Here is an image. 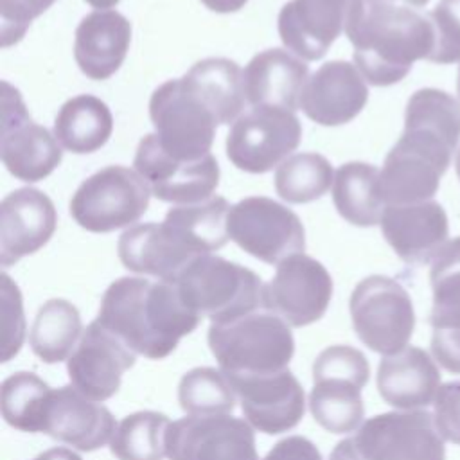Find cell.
Masks as SVG:
<instances>
[{"label":"cell","mask_w":460,"mask_h":460,"mask_svg":"<svg viewBox=\"0 0 460 460\" xmlns=\"http://www.w3.org/2000/svg\"><path fill=\"white\" fill-rule=\"evenodd\" d=\"M429 20L435 31V47L428 61L447 65L460 61V0H440Z\"/></svg>","instance_id":"cell-38"},{"label":"cell","mask_w":460,"mask_h":460,"mask_svg":"<svg viewBox=\"0 0 460 460\" xmlns=\"http://www.w3.org/2000/svg\"><path fill=\"white\" fill-rule=\"evenodd\" d=\"M456 174H458V180H460V149H458V155H456Z\"/></svg>","instance_id":"cell-49"},{"label":"cell","mask_w":460,"mask_h":460,"mask_svg":"<svg viewBox=\"0 0 460 460\" xmlns=\"http://www.w3.org/2000/svg\"><path fill=\"white\" fill-rule=\"evenodd\" d=\"M262 460H322V455L311 440L293 435L277 442Z\"/></svg>","instance_id":"cell-44"},{"label":"cell","mask_w":460,"mask_h":460,"mask_svg":"<svg viewBox=\"0 0 460 460\" xmlns=\"http://www.w3.org/2000/svg\"><path fill=\"white\" fill-rule=\"evenodd\" d=\"M230 207L223 196L214 194L199 203L174 205L164 221L180 230L201 253H212L230 239L226 228Z\"/></svg>","instance_id":"cell-32"},{"label":"cell","mask_w":460,"mask_h":460,"mask_svg":"<svg viewBox=\"0 0 460 460\" xmlns=\"http://www.w3.org/2000/svg\"><path fill=\"white\" fill-rule=\"evenodd\" d=\"M208 347L225 376H262L288 368L295 340L289 325L270 311L210 323Z\"/></svg>","instance_id":"cell-4"},{"label":"cell","mask_w":460,"mask_h":460,"mask_svg":"<svg viewBox=\"0 0 460 460\" xmlns=\"http://www.w3.org/2000/svg\"><path fill=\"white\" fill-rule=\"evenodd\" d=\"M431 352L446 370L460 374V327L433 329Z\"/></svg>","instance_id":"cell-43"},{"label":"cell","mask_w":460,"mask_h":460,"mask_svg":"<svg viewBox=\"0 0 460 460\" xmlns=\"http://www.w3.org/2000/svg\"><path fill=\"white\" fill-rule=\"evenodd\" d=\"M81 336L83 323L75 305L63 298H50L38 309L29 341L41 361L59 363L72 356Z\"/></svg>","instance_id":"cell-29"},{"label":"cell","mask_w":460,"mask_h":460,"mask_svg":"<svg viewBox=\"0 0 460 460\" xmlns=\"http://www.w3.org/2000/svg\"><path fill=\"white\" fill-rule=\"evenodd\" d=\"M169 426L171 420L164 413H131L115 428L110 440L111 455L119 460H162L165 456V435Z\"/></svg>","instance_id":"cell-35"},{"label":"cell","mask_w":460,"mask_h":460,"mask_svg":"<svg viewBox=\"0 0 460 460\" xmlns=\"http://www.w3.org/2000/svg\"><path fill=\"white\" fill-rule=\"evenodd\" d=\"M309 79L304 59L284 49L255 54L243 70V92L250 106L298 110L300 93Z\"/></svg>","instance_id":"cell-25"},{"label":"cell","mask_w":460,"mask_h":460,"mask_svg":"<svg viewBox=\"0 0 460 460\" xmlns=\"http://www.w3.org/2000/svg\"><path fill=\"white\" fill-rule=\"evenodd\" d=\"M32 460H81V456L68 447H52V449L43 451L41 455H38Z\"/></svg>","instance_id":"cell-47"},{"label":"cell","mask_w":460,"mask_h":460,"mask_svg":"<svg viewBox=\"0 0 460 460\" xmlns=\"http://www.w3.org/2000/svg\"><path fill=\"white\" fill-rule=\"evenodd\" d=\"M440 388V372L429 354L406 345L385 356L377 368V390L385 402L401 410L428 406Z\"/></svg>","instance_id":"cell-26"},{"label":"cell","mask_w":460,"mask_h":460,"mask_svg":"<svg viewBox=\"0 0 460 460\" xmlns=\"http://www.w3.org/2000/svg\"><path fill=\"white\" fill-rule=\"evenodd\" d=\"M352 440L363 460H446L444 438L428 411L370 417Z\"/></svg>","instance_id":"cell-12"},{"label":"cell","mask_w":460,"mask_h":460,"mask_svg":"<svg viewBox=\"0 0 460 460\" xmlns=\"http://www.w3.org/2000/svg\"><path fill=\"white\" fill-rule=\"evenodd\" d=\"M149 117L160 147L180 160L210 155L221 124L210 101L187 74L162 83L153 92Z\"/></svg>","instance_id":"cell-6"},{"label":"cell","mask_w":460,"mask_h":460,"mask_svg":"<svg viewBox=\"0 0 460 460\" xmlns=\"http://www.w3.org/2000/svg\"><path fill=\"white\" fill-rule=\"evenodd\" d=\"M0 158L22 181H40L61 164L63 147L56 135L32 120L20 92L0 83Z\"/></svg>","instance_id":"cell-10"},{"label":"cell","mask_w":460,"mask_h":460,"mask_svg":"<svg viewBox=\"0 0 460 460\" xmlns=\"http://www.w3.org/2000/svg\"><path fill=\"white\" fill-rule=\"evenodd\" d=\"M433 420L444 440L460 446V381L440 385L433 401Z\"/></svg>","instance_id":"cell-42"},{"label":"cell","mask_w":460,"mask_h":460,"mask_svg":"<svg viewBox=\"0 0 460 460\" xmlns=\"http://www.w3.org/2000/svg\"><path fill=\"white\" fill-rule=\"evenodd\" d=\"M334 172L320 153H293L275 171V190L288 203H309L332 187Z\"/></svg>","instance_id":"cell-33"},{"label":"cell","mask_w":460,"mask_h":460,"mask_svg":"<svg viewBox=\"0 0 460 460\" xmlns=\"http://www.w3.org/2000/svg\"><path fill=\"white\" fill-rule=\"evenodd\" d=\"M460 140V104L440 90L415 92L406 104L404 129L379 169L385 205L429 201Z\"/></svg>","instance_id":"cell-1"},{"label":"cell","mask_w":460,"mask_h":460,"mask_svg":"<svg viewBox=\"0 0 460 460\" xmlns=\"http://www.w3.org/2000/svg\"><path fill=\"white\" fill-rule=\"evenodd\" d=\"M207 9L221 14L235 13L246 5L248 0H199Z\"/></svg>","instance_id":"cell-46"},{"label":"cell","mask_w":460,"mask_h":460,"mask_svg":"<svg viewBox=\"0 0 460 460\" xmlns=\"http://www.w3.org/2000/svg\"><path fill=\"white\" fill-rule=\"evenodd\" d=\"M52 199L31 187L9 192L0 203V264L11 266L43 248L56 232Z\"/></svg>","instance_id":"cell-20"},{"label":"cell","mask_w":460,"mask_h":460,"mask_svg":"<svg viewBox=\"0 0 460 460\" xmlns=\"http://www.w3.org/2000/svg\"><path fill=\"white\" fill-rule=\"evenodd\" d=\"M429 0H352L345 34L354 47V65L367 83L390 86L406 77L413 63L435 47Z\"/></svg>","instance_id":"cell-2"},{"label":"cell","mask_w":460,"mask_h":460,"mask_svg":"<svg viewBox=\"0 0 460 460\" xmlns=\"http://www.w3.org/2000/svg\"><path fill=\"white\" fill-rule=\"evenodd\" d=\"M352 0H289L279 13L284 47L304 61L323 58L347 23Z\"/></svg>","instance_id":"cell-21"},{"label":"cell","mask_w":460,"mask_h":460,"mask_svg":"<svg viewBox=\"0 0 460 460\" xmlns=\"http://www.w3.org/2000/svg\"><path fill=\"white\" fill-rule=\"evenodd\" d=\"M456 93H458V101H460V68H458V75H456Z\"/></svg>","instance_id":"cell-50"},{"label":"cell","mask_w":460,"mask_h":460,"mask_svg":"<svg viewBox=\"0 0 460 460\" xmlns=\"http://www.w3.org/2000/svg\"><path fill=\"white\" fill-rule=\"evenodd\" d=\"M226 377L252 428L266 435H279L302 420L304 388L288 368L275 374Z\"/></svg>","instance_id":"cell-16"},{"label":"cell","mask_w":460,"mask_h":460,"mask_svg":"<svg viewBox=\"0 0 460 460\" xmlns=\"http://www.w3.org/2000/svg\"><path fill=\"white\" fill-rule=\"evenodd\" d=\"M187 75L210 101L221 124H234L244 108L243 70L228 58H205L194 63Z\"/></svg>","instance_id":"cell-31"},{"label":"cell","mask_w":460,"mask_h":460,"mask_svg":"<svg viewBox=\"0 0 460 460\" xmlns=\"http://www.w3.org/2000/svg\"><path fill=\"white\" fill-rule=\"evenodd\" d=\"M0 298H2V361H9L22 349L25 336L23 304L18 286L7 273L0 275Z\"/></svg>","instance_id":"cell-39"},{"label":"cell","mask_w":460,"mask_h":460,"mask_svg":"<svg viewBox=\"0 0 460 460\" xmlns=\"http://www.w3.org/2000/svg\"><path fill=\"white\" fill-rule=\"evenodd\" d=\"M370 367L363 352L349 345H331L323 349L313 363V379L316 377H347L367 385Z\"/></svg>","instance_id":"cell-40"},{"label":"cell","mask_w":460,"mask_h":460,"mask_svg":"<svg viewBox=\"0 0 460 460\" xmlns=\"http://www.w3.org/2000/svg\"><path fill=\"white\" fill-rule=\"evenodd\" d=\"M56 0H0V43H18L31 22L43 14Z\"/></svg>","instance_id":"cell-41"},{"label":"cell","mask_w":460,"mask_h":460,"mask_svg":"<svg viewBox=\"0 0 460 460\" xmlns=\"http://www.w3.org/2000/svg\"><path fill=\"white\" fill-rule=\"evenodd\" d=\"M119 259L133 273L174 282L199 255V250L169 223H140L129 226L119 239Z\"/></svg>","instance_id":"cell-18"},{"label":"cell","mask_w":460,"mask_h":460,"mask_svg":"<svg viewBox=\"0 0 460 460\" xmlns=\"http://www.w3.org/2000/svg\"><path fill=\"white\" fill-rule=\"evenodd\" d=\"M367 101V79L358 66L334 59L309 75L298 108L320 126H341L358 117Z\"/></svg>","instance_id":"cell-19"},{"label":"cell","mask_w":460,"mask_h":460,"mask_svg":"<svg viewBox=\"0 0 460 460\" xmlns=\"http://www.w3.org/2000/svg\"><path fill=\"white\" fill-rule=\"evenodd\" d=\"M302 140L295 111L275 106H252L226 135V156L241 171L262 174L279 167Z\"/></svg>","instance_id":"cell-11"},{"label":"cell","mask_w":460,"mask_h":460,"mask_svg":"<svg viewBox=\"0 0 460 460\" xmlns=\"http://www.w3.org/2000/svg\"><path fill=\"white\" fill-rule=\"evenodd\" d=\"M329 460H363V456L359 455L354 440L352 438H345V440L336 444V447L332 449Z\"/></svg>","instance_id":"cell-45"},{"label":"cell","mask_w":460,"mask_h":460,"mask_svg":"<svg viewBox=\"0 0 460 460\" xmlns=\"http://www.w3.org/2000/svg\"><path fill=\"white\" fill-rule=\"evenodd\" d=\"M379 225L397 257L410 264L433 261L447 243V216L442 205L433 199L386 205Z\"/></svg>","instance_id":"cell-22"},{"label":"cell","mask_w":460,"mask_h":460,"mask_svg":"<svg viewBox=\"0 0 460 460\" xmlns=\"http://www.w3.org/2000/svg\"><path fill=\"white\" fill-rule=\"evenodd\" d=\"M332 298V279L325 266L302 253L277 264L273 279L264 284V309L289 327L318 322Z\"/></svg>","instance_id":"cell-14"},{"label":"cell","mask_w":460,"mask_h":460,"mask_svg":"<svg viewBox=\"0 0 460 460\" xmlns=\"http://www.w3.org/2000/svg\"><path fill=\"white\" fill-rule=\"evenodd\" d=\"M52 388L32 372L9 376L0 388V410L9 426L27 433H43V417Z\"/></svg>","instance_id":"cell-34"},{"label":"cell","mask_w":460,"mask_h":460,"mask_svg":"<svg viewBox=\"0 0 460 460\" xmlns=\"http://www.w3.org/2000/svg\"><path fill=\"white\" fill-rule=\"evenodd\" d=\"M235 392L223 374L210 367H198L183 374L178 401L189 415H226L235 406Z\"/></svg>","instance_id":"cell-37"},{"label":"cell","mask_w":460,"mask_h":460,"mask_svg":"<svg viewBox=\"0 0 460 460\" xmlns=\"http://www.w3.org/2000/svg\"><path fill=\"white\" fill-rule=\"evenodd\" d=\"M169 460H259L248 420L232 415H189L171 422L165 435Z\"/></svg>","instance_id":"cell-15"},{"label":"cell","mask_w":460,"mask_h":460,"mask_svg":"<svg viewBox=\"0 0 460 460\" xmlns=\"http://www.w3.org/2000/svg\"><path fill=\"white\" fill-rule=\"evenodd\" d=\"M95 320L135 354L162 359L201 318L183 304L174 282L120 277L104 291Z\"/></svg>","instance_id":"cell-3"},{"label":"cell","mask_w":460,"mask_h":460,"mask_svg":"<svg viewBox=\"0 0 460 460\" xmlns=\"http://www.w3.org/2000/svg\"><path fill=\"white\" fill-rule=\"evenodd\" d=\"M117 422L110 410L88 399L77 388H52L45 417L43 433L65 442L79 451H93L108 444Z\"/></svg>","instance_id":"cell-23"},{"label":"cell","mask_w":460,"mask_h":460,"mask_svg":"<svg viewBox=\"0 0 460 460\" xmlns=\"http://www.w3.org/2000/svg\"><path fill=\"white\" fill-rule=\"evenodd\" d=\"M226 228L241 250L268 264H279L305 248L300 217L271 198L250 196L232 205Z\"/></svg>","instance_id":"cell-9"},{"label":"cell","mask_w":460,"mask_h":460,"mask_svg":"<svg viewBox=\"0 0 460 460\" xmlns=\"http://www.w3.org/2000/svg\"><path fill=\"white\" fill-rule=\"evenodd\" d=\"M429 282L433 307L429 323L433 329L460 327V237L447 241L431 261Z\"/></svg>","instance_id":"cell-36"},{"label":"cell","mask_w":460,"mask_h":460,"mask_svg":"<svg viewBox=\"0 0 460 460\" xmlns=\"http://www.w3.org/2000/svg\"><path fill=\"white\" fill-rule=\"evenodd\" d=\"M133 165L155 198L174 205L205 201L219 185V165L212 153L198 160L174 158L160 147L155 133L140 138Z\"/></svg>","instance_id":"cell-13"},{"label":"cell","mask_w":460,"mask_h":460,"mask_svg":"<svg viewBox=\"0 0 460 460\" xmlns=\"http://www.w3.org/2000/svg\"><path fill=\"white\" fill-rule=\"evenodd\" d=\"M113 117L104 101L81 93L68 99L54 120V135L63 149L86 155L101 149L111 137Z\"/></svg>","instance_id":"cell-27"},{"label":"cell","mask_w":460,"mask_h":460,"mask_svg":"<svg viewBox=\"0 0 460 460\" xmlns=\"http://www.w3.org/2000/svg\"><path fill=\"white\" fill-rule=\"evenodd\" d=\"M129 45V20L113 9H95L75 29L74 59L86 77L104 81L120 68Z\"/></svg>","instance_id":"cell-24"},{"label":"cell","mask_w":460,"mask_h":460,"mask_svg":"<svg viewBox=\"0 0 460 460\" xmlns=\"http://www.w3.org/2000/svg\"><path fill=\"white\" fill-rule=\"evenodd\" d=\"M361 388L363 385L347 377L313 379L309 408L314 420L336 435L358 431L365 415Z\"/></svg>","instance_id":"cell-30"},{"label":"cell","mask_w":460,"mask_h":460,"mask_svg":"<svg viewBox=\"0 0 460 460\" xmlns=\"http://www.w3.org/2000/svg\"><path fill=\"white\" fill-rule=\"evenodd\" d=\"M183 304L212 323L232 322L264 309L261 277L232 261L205 253L196 257L174 280Z\"/></svg>","instance_id":"cell-5"},{"label":"cell","mask_w":460,"mask_h":460,"mask_svg":"<svg viewBox=\"0 0 460 460\" xmlns=\"http://www.w3.org/2000/svg\"><path fill=\"white\" fill-rule=\"evenodd\" d=\"M350 318L358 338L383 356L402 350L415 329V311L408 291L394 279L370 275L350 295Z\"/></svg>","instance_id":"cell-8"},{"label":"cell","mask_w":460,"mask_h":460,"mask_svg":"<svg viewBox=\"0 0 460 460\" xmlns=\"http://www.w3.org/2000/svg\"><path fill=\"white\" fill-rule=\"evenodd\" d=\"M86 4H90L92 7H95L97 11H102V9H111L115 7L120 0H84Z\"/></svg>","instance_id":"cell-48"},{"label":"cell","mask_w":460,"mask_h":460,"mask_svg":"<svg viewBox=\"0 0 460 460\" xmlns=\"http://www.w3.org/2000/svg\"><path fill=\"white\" fill-rule=\"evenodd\" d=\"M332 203L354 226L379 225L386 207L379 194V169L367 162L340 165L332 181Z\"/></svg>","instance_id":"cell-28"},{"label":"cell","mask_w":460,"mask_h":460,"mask_svg":"<svg viewBox=\"0 0 460 460\" xmlns=\"http://www.w3.org/2000/svg\"><path fill=\"white\" fill-rule=\"evenodd\" d=\"M66 361L72 386L102 402L120 388L124 372L135 365V352L93 320Z\"/></svg>","instance_id":"cell-17"},{"label":"cell","mask_w":460,"mask_h":460,"mask_svg":"<svg viewBox=\"0 0 460 460\" xmlns=\"http://www.w3.org/2000/svg\"><path fill=\"white\" fill-rule=\"evenodd\" d=\"M151 189L126 165H108L88 176L70 199L74 221L93 234H106L137 223L147 210Z\"/></svg>","instance_id":"cell-7"}]
</instances>
